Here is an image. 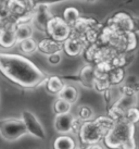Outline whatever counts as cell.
Here are the masks:
<instances>
[{"instance_id":"6da1fadb","label":"cell","mask_w":139,"mask_h":149,"mask_svg":"<svg viewBox=\"0 0 139 149\" xmlns=\"http://www.w3.org/2000/svg\"><path fill=\"white\" fill-rule=\"evenodd\" d=\"M0 72L13 84L33 89L47 81L46 74L31 60L15 54L0 52Z\"/></svg>"},{"instance_id":"7a4b0ae2","label":"cell","mask_w":139,"mask_h":149,"mask_svg":"<svg viewBox=\"0 0 139 149\" xmlns=\"http://www.w3.org/2000/svg\"><path fill=\"white\" fill-rule=\"evenodd\" d=\"M135 125L121 118L104 136V144L110 149H137L134 138Z\"/></svg>"},{"instance_id":"3957f363","label":"cell","mask_w":139,"mask_h":149,"mask_svg":"<svg viewBox=\"0 0 139 149\" xmlns=\"http://www.w3.org/2000/svg\"><path fill=\"white\" fill-rule=\"evenodd\" d=\"M113 124V119L108 116H100L94 121L84 122L78 132L81 141L85 145L98 144L102 138H104Z\"/></svg>"},{"instance_id":"277c9868","label":"cell","mask_w":139,"mask_h":149,"mask_svg":"<svg viewBox=\"0 0 139 149\" xmlns=\"http://www.w3.org/2000/svg\"><path fill=\"white\" fill-rule=\"evenodd\" d=\"M28 134L22 119H7L0 121V135L6 141H14Z\"/></svg>"},{"instance_id":"5b68a950","label":"cell","mask_w":139,"mask_h":149,"mask_svg":"<svg viewBox=\"0 0 139 149\" xmlns=\"http://www.w3.org/2000/svg\"><path fill=\"white\" fill-rule=\"evenodd\" d=\"M47 33L50 35L51 39L58 42H64L70 38L71 27L63 19L58 17H52L47 24Z\"/></svg>"},{"instance_id":"8992f818","label":"cell","mask_w":139,"mask_h":149,"mask_svg":"<svg viewBox=\"0 0 139 149\" xmlns=\"http://www.w3.org/2000/svg\"><path fill=\"white\" fill-rule=\"evenodd\" d=\"M21 119L24 122L28 134H31L32 136L36 137V138H39V139H45L46 132L44 130V126L41 125L39 120L37 119V116L33 112L28 111V110L22 111Z\"/></svg>"},{"instance_id":"52a82bcc","label":"cell","mask_w":139,"mask_h":149,"mask_svg":"<svg viewBox=\"0 0 139 149\" xmlns=\"http://www.w3.org/2000/svg\"><path fill=\"white\" fill-rule=\"evenodd\" d=\"M17 24L9 23L0 31V47L4 49L12 48L17 42Z\"/></svg>"},{"instance_id":"ba28073f","label":"cell","mask_w":139,"mask_h":149,"mask_svg":"<svg viewBox=\"0 0 139 149\" xmlns=\"http://www.w3.org/2000/svg\"><path fill=\"white\" fill-rule=\"evenodd\" d=\"M75 118L70 112L66 114H57L54 119V128L61 135H67L69 133L73 132Z\"/></svg>"},{"instance_id":"9c48e42d","label":"cell","mask_w":139,"mask_h":149,"mask_svg":"<svg viewBox=\"0 0 139 149\" xmlns=\"http://www.w3.org/2000/svg\"><path fill=\"white\" fill-rule=\"evenodd\" d=\"M52 17V15L49 13L48 9L46 6H39L37 8L36 12L34 14V21L35 24L39 27L40 29H47V24L50 21V19Z\"/></svg>"},{"instance_id":"30bf717a","label":"cell","mask_w":139,"mask_h":149,"mask_svg":"<svg viewBox=\"0 0 139 149\" xmlns=\"http://www.w3.org/2000/svg\"><path fill=\"white\" fill-rule=\"evenodd\" d=\"M38 49L40 52L46 54H52L57 52H61L62 45L61 42H58L53 39H44L38 44Z\"/></svg>"},{"instance_id":"8fae6325","label":"cell","mask_w":139,"mask_h":149,"mask_svg":"<svg viewBox=\"0 0 139 149\" xmlns=\"http://www.w3.org/2000/svg\"><path fill=\"white\" fill-rule=\"evenodd\" d=\"M63 48L65 50V52L69 56H77L82 52L83 50V42L81 39L78 38H74V37H70L69 39H66L64 42V45H63Z\"/></svg>"},{"instance_id":"7c38bea8","label":"cell","mask_w":139,"mask_h":149,"mask_svg":"<svg viewBox=\"0 0 139 149\" xmlns=\"http://www.w3.org/2000/svg\"><path fill=\"white\" fill-rule=\"evenodd\" d=\"M53 149H76V141L70 135H60L53 141Z\"/></svg>"},{"instance_id":"4fadbf2b","label":"cell","mask_w":139,"mask_h":149,"mask_svg":"<svg viewBox=\"0 0 139 149\" xmlns=\"http://www.w3.org/2000/svg\"><path fill=\"white\" fill-rule=\"evenodd\" d=\"M59 98H62L70 104H75L78 99V91L72 85H64L63 89H62L59 94Z\"/></svg>"},{"instance_id":"5bb4252c","label":"cell","mask_w":139,"mask_h":149,"mask_svg":"<svg viewBox=\"0 0 139 149\" xmlns=\"http://www.w3.org/2000/svg\"><path fill=\"white\" fill-rule=\"evenodd\" d=\"M15 33H17V40L20 44L21 42H23L25 39H28L32 38L33 35V29L32 26L27 23H20L17 25V29H15Z\"/></svg>"},{"instance_id":"9a60e30c","label":"cell","mask_w":139,"mask_h":149,"mask_svg":"<svg viewBox=\"0 0 139 149\" xmlns=\"http://www.w3.org/2000/svg\"><path fill=\"white\" fill-rule=\"evenodd\" d=\"M64 85L65 84L63 83V81L60 77H58V76H50L46 81L47 91L51 93V94H59L63 89Z\"/></svg>"},{"instance_id":"2e32d148","label":"cell","mask_w":139,"mask_h":149,"mask_svg":"<svg viewBox=\"0 0 139 149\" xmlns=\"http://www.w3.org/2000/svg\"><path fill=\"white\" fill-rule=\"evenodd\" d=\"M63 17H64V21L71 26V25H75L79 20V11L76 8L73 7H69L64 10L63 12Z\"/></svg>"},{"instance_id":"e0dca14e","label":"cell","mask_w":139,"mask_h":149,"mask_svg":"<svg viewBox=\"0 0 139 149\" xmlns=\"http://www.w3.org/2000/svg\"><path fill=\"white\" fill-rule=\"evenodd\" d=\"M81 77H82L85 86H91V85H94L96 83L97 74H96V71L92 70L91 66H85L84 70L82 71Z\"/></svg>"},{"instance_id":"ac0fdd59","label":"cell","mask_w":139,"mask_h":149,"mask_svg":"<svg viewBox=\"0 0 139 149\" xmlns=\"http://www.w3.org/2000/svg\"><path fill=\"white\" fill-rule=\"evenodd\" d=\"M71 107H72V104L70 102L65 101L62 98H58L53 104V110L57 114H66V113H70Z\"/></svg>"},{"instance_id":"d6986e66","label":"cell","mask_w":139,"mask_h":149,"mask_svg":"<svg viewBox=\"0 0 139 149\" xmlns=\"http://www.w3.org/2000/svg\"><path fill=\"white\" fill-rule=\"evenodd\" d=\"M20 49L24 54H32L38 49V44L34 40L33 38H28V39H25V40L20 42Z\"/></svg>"},{"instance_id":"ffe728a7","label":"cell","mask_w":139,"mask_h":149,"mask_svg":"<svg viewBox=\"0 0 139 149\" xmlns=\"http://www.w3.org/2000/svg\"><path fill=\"white\" fill-rule=\"evenodd\" d=\"M94 116V111L92 109L88 106H81L78 108V119L84 121H90Z\"/></svg>"},{"instance_id":"44dd1931","label":"cell","mask_w":139,"mask_h":149,"mask_svg":"<svg viewBox=\"0 0 139 149\" xmlns=\"http://www.w3.org/2000/svg\"><path fill=\"white\" fill-rule=\"evenodd\" d=\"M123 119H125L126 121H128L129 123H133L135 124L136 122L139 121V110L136 109V108H129L128 110L124 112V114L122 116Z\"/></svg>"},{"instance_id":"7402d4cb","label":"cell","mask_w":139,"mask_h":149,"mask_svg":"<svg viewBox=\"0 0 139 149\" xmlns=\"http://www.w3.org/2000/svg\"><path fill=\"white\" fill-rule=\"evenodd\" d=\"M10 0H0V21H4L11 15L10 12Z\"/></svg>"},{"instance_id":"603a6c76","label":"cell","mask_w":139,"mask_h":149,"mask_svg":"<svg viewBox=\"0 0 139 149\" xmlns=\"http://www.w3.org/2000/svg\"><path fill=\"white\" fill-rule=\"evenodd\" d=\"M61 52H57V54H52L48 56V62L50 64H52V65H56V64H59L61 62Z\"/></svg>"},{"instance_id":"cb8c5ba5","label":"cell","mask_w":139,"mask_h":149,"mask_svg":"<svg viewBox=\"0 0 139 149\" xmlns=\"http://www.w3.org/2000/svg\"><path fill=\"white\" fill-rule=\"evenodd\" d=\"M85 149H103L102 146H100L99 144H92V145H87Z\"/></svg>"}]
</instances>
